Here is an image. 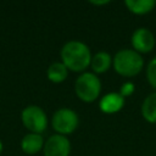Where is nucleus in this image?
Wrapping results in <instances>:
<instances>
[{
  "instance_id": "1",
  "label": "nucleus",
  "mask_w": 156,
  "mask_h": 156,
  "mask_svg": "<svg viewBox=\"0 0 156 156\" xmlns=\"http://www.w3.org/2000/svg\"><path fill=\"white\" fill-rule=\"evenodd\" d=\"M60 56L61 62L67 67L68 71L83 73L90 66L93 55L85 43L79 40H69L62 46Z\"/></svg>"
},
{
  "instance_id": "2",
  "label": "nucleus",
  "mask_w": 156,
  "mask_h": 156,
  "mask_svg": "<svg viewBox=\"0 0 156 156\" xmlns=\"http://www.w3.org/2000/svg\"><path fill=\"white\" fill-rule=\"evenodd\" d=\"M112 66L116 73L130 78L141 72L144 68V58L133 49H121L112 57Z\"/></svg>"
},
{
  "instance_id": "3",
  "label": "nucleus",
  "mask_w": 156,
  "mask_h": 156,
  "mask_svg": "<svg viewBox=\"0 0 156 156\" xmlns=\"http://www.w3.org/2000/svg\"><path fill=\"white\" fill-rule=\"evenodd\" d=\"M74 93L83 102H94L100 96L101 82L95 73L83 72L74 82Z\"/></svg>"
},
{
  "instance_id": "4",
  "label": "nucleus",
  "mask_w": 156,
  "mask_h": 156,
  "mask_svg": "<svg viewBox=\"0 0 156 156\" xmlns=\"http://www.w3.org/2000/svg\"><path fill=\"white\" fill-rule=\"evenodd\" d=\"M79 124V117L76 111L68 107H61L56 110L51 117V126L54 130L60 135H68L73 133Z\"/></svg>"
},
{
  "instance_id": "5",
  "label": "nucleus",
  "mask_w": 156,
  "mask_h": 156,
  "mask_svg": "<svg viewBox=\"0 0 156 156\" xmlns=\"http://www.w3.org/2000/svg\"><path fill=\"white\" fill-rule=\"evenodd\" d=\"M23 126L30 132L41 134L48 127V117L44 110L37 105H29L23 108L21 113Z\"/></svg>"
},
{
  "instance_id": "6",
  "label": "nucleus",
  "mask_w": 156,
  "mask_h": 156,
  "mask_svg": "<svg viewBox=\"0 0 156 156\" xmlns=\"http://www.w3.org/2000/svg\"><path fill=\"white\" fill-rule=\"evenodd\" d=\"M130 43H132L133 50H135L136 52L141 55V54H147L152 51V49L155 48L156 40H155L152 32L149 28L140 27L133 32Z\"/></svg>"
},
{
  "instance_id": "7",
  "label": "nucleus",
  "mask_w": 156,
  "mask_h": 156,
  "mask_svg": "<svg viewBox=\"0 0 156 156\" xmlns=\"http://www.w3.org/2000/svg\"><path fill=\"white\" fill-rule=\"evenodd\" d=\"M44 156H69L71 141L67 136L54 134L44 144Z\"/></svg>"
},
{
  "instance_id": "8",
  "label": "nucleus",
  "mask_w": 156,
  "mask_h": 156,
  "mask_svg": "<svg viewBox=\"0 0 156 156\" xmlns=\"http://www.w3.org/2000/svg\"><path fill=\"white\" fill-rule=\"evenodd\" d=\"M126 99L117 91H111L105 94L99 100V108L106 115H113L119 112L124 106Z\"/></svg>"
},
{
  "instance_id": "9",
  "label": "nucleus",
  "mask_w": 156,
  "mask_h": 156,
  "mask_svg": "<svg viewBox=\"0 0 156 156\" xmlns=\"http://www.w3.org/2000/svg\"><path fill=\"white\" fill-rule=\"evenodd\" d=\"M44 139L41 134L28 133L21 140V149L27 155H34L44 147Z\"/></svg>"
},
{
  "instance_id": "10",
  "label": "nucleus",
  "mask_w": 156,
  "mask_h": 156,
  "mask_svg": "<svg viewBox=\"0 0 156 156\" xmlns=\"http://www.w3.org/2000/svg\"><path fill=\"white\" fill-rule=\"evenodd\" d=\"M112 66V56L106 51H99L91 56L90 67L93 69V73L101 74L110 69Z\"/></svg>"
},
{
  "instance_id": "11",
  "label": "nucleus",
  "mask_w": 156,
  "mask_h": 156,
  "mask_svg": "<svg viewBox=\"0 0 156 156\" xmlns=\"http://www.w3.org/2000/svg\"><path fill=\"white\" fill-rule=\"evenodd\" d=\"M126 7L134 15L143 16L154 10L156 6V1L154 0H126Z\"/></svg>"
},
{
  "instance_id": "12",
  "label": "nucleus",
  "mask_w": 156,
  "mask_h": 156,
  "mask_svg": "<svg viewBox=\"0 0 156 156\" xmlns=\"http://www.w3.org/2000/svg\"><path fill=\"white\" fill-rule=\"evenodd\" d=\"M141 116L149 123H156V91L149 94L141 104Z\"/></svg>"
},
{
  "instance_id": "13",
  "label": "nucleus",
  "mask_w": 156,
  "mask_h": 156,
  "mask_svg": "<svg viewBox=\"0 0 156 156\" xmlns=\"http://www.w3.org/2000/svg\"><path fill=\"white\" fill-rule=\"evenodd\" d=\"M48 79L52 83H62L68 76V69L62 62H52L46 71Z\"/></svg>"
},
{
  "instance_id": "14",
  "label": "nucleus",
  "mask_w": 156,
  "mask_h": 156,
  "mask_svg": "<svg viewBox=\"0 0 156 156\" xmlns=\"http://www.w3.org/2000/svg\"><path fill=\"white\" fill-rule=\"evenodd\" d=\"M146 79L149 84L156 90V56L152 57L146 66Z\"/></svg>"
},
{
  "instance_id": "15",
  "label": "nucleus",
  "mask_w": 156,
  "mask_h": 156,
  "mask_svg": "<svg viewBox=\"0 0 156 156\" xmlns=\"http://www.w3.org/2000/svg\"><path fill=\"white\" fill-rule=\"evenodd\" d=\"M134 90H135V85H134V83H132V82H124V83L121 85L118 93L126 99V98H129V96L134 93Z\"/></svg>"
},
{
  "instance_id": "16",
  "label": "nucleus",
  "mask_w": 156,
  "mask_h": 156,
  "mask_svg": "<svg viewBox=\"0 0 156 156\" xmlns=\"http://www.w3.org/2000/svg\"><path fill=\"white\" fill-rule=\"evenodd\" d=\"M110 1L108 0H104V1H90V4H93V5H95V6H101V5H106V4H108Z\"/></svg>"
},
{
  "instance_id": "17",
  "label": "nucleus",
  "mask_w": 156,
  "mask_h": 156,
  "mask_svg": "<svg viewBox=\"0 0 156 156\" xmlns=\"http://www.w3.org/2000/svg\"><path fill=\"white\" fill-rule=\"evenodd\" d=\"M1 151H2V143H1V140H0V154H1Z\"/></svg>"
}]
</instances>
